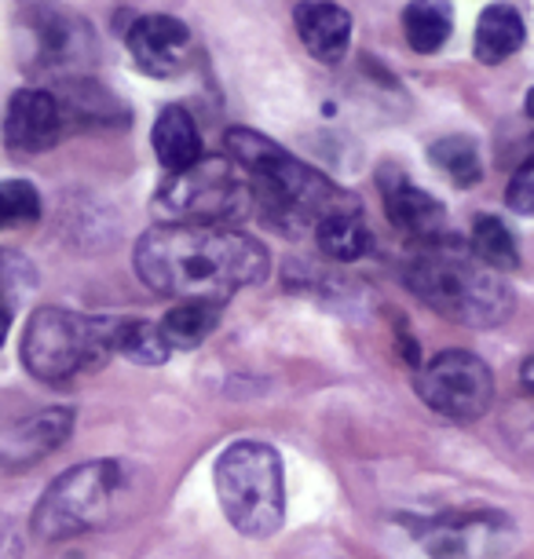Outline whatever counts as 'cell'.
I'll list each match as a JSON object with an SVG mask.
<instances>
[{"instance_id": "cell-7", "label": "cell", "mask_w": 534, "mask_h": 559, "mask_svg": "<svg viewBox=\"0 0 534 559\" xmlns=\"http://www.w3.org/2000/svg\"><path fill=\"white\" fill-rule=\"evenodd\" d=\"M162 209L183 224L227 227L242 219L253 202V187L227 162H198L162 187Z\"/></svg>"}, {"instance_id": "cell-5", "label": "cell", "mask_w": 534, "mask_h": 559, "mask_svg": "<svg viewBox=\"0 0 534 559\" xmlns=\"http://www.w3.org/2000/svg\"><path fill=\"white\" fill-rule=\"evenodd\" d=\"M129 490V472L121 461H85L45 490L34 509V531L45 542H67V537L88 534L107 526L121 509Z\"/></svg>"}, {"instance_id": "cell-8", "label": "cell", "mask_w": 534, "mask_h": 559, "mask_svg": "<svg viewBox=\"0 0 534 559\" xmlns=\"http://www.w3.org/2000/svg\"><path fill=\"white\" fill-rule=\"evenodd\" d=\"M417 395L428 409L450 420H476L495 403V377L473 352H443L414 377Z\"/></svg>"}, {"instance_id": "cell-3", "label": "cell", "mask_w": 534, "mask_h": 559, "mask_svg": "<svg viewBox=\"0 0 534 559\" xmlns=\"http://www.w3.org/2000/svg\"><path fill=\"white\" fill-rule=\"evenodd\" d=\"M406 286L428 308L458 325L487 330L509 319L512 289L501 271L458 249H428L406 267Z\"/></svg>"}, {"instance_id": "cell-22", "label": "cell", "mask_w": 534, "mask_h": 559, "mask_svg": "<svg viewBox=\"0 0 534 559\" xmlns=\"http://www.w3.org/2000/svg\"><path fill=\"white\" fill-rule=\"evenodd\" d=\"M473 252L495 271H512L520 263L517 241H512L509 227L495 216H479L473 224Z\"/></svg>"}, {"instance_id": "cell-28", "label": "cell", "mask_w": 534, "mask_h": 559, "mask_svg": "<svg viewBox=\"0 0 534 559\" xmlns=\"http://www.w3.org/2000/svg\"><path fill=\"white\" fill-rule=\"evenodd\" d=\"M520 377H523V388H527V392L534 395V358H527V362H523Z\"/></svg>"}, {"instance_id": "cell-27", "label": "cell", "mask_w": 534, "mask_h": 559, "mask_svg": "<svg viewBox=\"0 0 534 559\" xmlns=\"http://www.w3.org/2000/svg\"><path fill=\"white\" fill-rule=\"evenodd\" d=\"M8 330H12V304L0 300V344H4Z\"/></svg>"}, {"instance_id": "cell-14", "label": "cell", "mask_w": 534, "mask_h": 559, "mask_svg": "<svg viewBox=\"0 0 534 559\" xmlns=\"http://www.w3.org/2000/svg\"><path fill=\"white\" fill-rule=\"evenodd\" d=\"M384 213H389V219L403 235H414L422 241H439L447 224V209L428 191H417V187L403 183V179H395L384 191Z\"/></svg>"}, {"instance_id": "cell-9", "label": "cell", "mask_w": 534, "mask_h": 559, "mask_svg": "<svg viewBox=\"0 0 534 559\" xmlns=\"http://www.w3.org/2000/svg\"><path fill=\"white\" fill-rule=\"evenodd\" d=\"M428 559H501L517 542L506 512H443L411 523Z\"/></svg>"}, {"instance_id": "cell-21", "label": "cell", "mask_w": 534, "mask_h": 559, "mask_svg": "<svg viewBox=\"0 0 534 559\" xmlns=\"http://www.w3.org/2000/svg\"><path fill=\"white\" fill-rule=\"evenodd\" d=\"M110 347L140 366H162L173 352L162 336V325L151 322H121L118 330H110Z\"/></svg>"}, {"instance_id": "cell-6", "label": "cell", "mask_w": 534, "mask_h": 559, "mask_svg": "<svg viewBox=\"0 0 534 559\" xmlns=\"http://www.w3.org/2000/svg\"><path fill=\"white\" fill-rule=\"evenodd\" d=\"M110 352V330L62 308H40L26 325L23 362L37 381L59 384L88 366H99Z\"/></svg>"}, {"instance_id": "cell-2", "label": "cell", "mask_w": 534, "mask_h": 559, "mask_svg": "<svg viewBox=\"0 0 534 559\" xmlns=\"http://www.w3.org/2000/svg\"><path fill=\"white\" fill-rule=\"evenodd\" d=\"M227 151L249 173L253 198L264 202V216H271L282 230H297L308 219H327L337 213H359V202L341 191L333 179L316 173L311 165L297 162L282 151L275 140L253 129L227 132Z\"/></svg>"}, {"instance_id": "cell-15", "label": "cell", "mask_w": 534, "mask_h": 559, "mask_svg": "<svg viewBox=\"0 0 534 559\" xmlns=\"http://www.w3.org/2000/svg\"><path fill=\"white\" fill-rule=\"evenodd\" d=\"M154 154L173 176L202 162V135H198V124L183 107H165L158 114V121H154Z\"/></svg>"}, {"instance_id": "cell-20", "label": "cell", "mask_w": 534, "mask_h": 559, "mask_svg": "<svg viewBox=\"0 0 534 559\" xmlns=\"http://www.w3.org/2000/svg\"><path fill=\"white\" fill-rule=\"evenodd\" d=\"M428 157H432V165L454 187H473V183H479V176H484L476 143L465 140V135H447V140H436L432 146H428Z\"/></svg>"}, {"instance_id": "cell-17", "label": "cell", "mask_w": 534, "mask_h": 559, "mask_svg": "<svg viewBox=\"0 0 534 559\" xmlns=\"http://www.w3.org/2000/svg\"><path fill=\"white\" fill-rule=\"evenodd\" d=\"M403 34L406 45L422 56H432L454 34V8L450 0H411L403 12Z\"/></svg>"}, {"instance_id": "cell-11", "label": "cell", "mask_w": 534, "mask_h": 559, "mask_svg": "<svg viewBox=\"0 0 534 559\" xmlns=\"http://www.w3.org/2000/svg\"><path fill=\"white\" fill-rule=\"evenodd\" d=\"M70 428H73V414L62 406L19 417L12 428L0 431V464L4 468H29L40 457L56 453L70 439Z\"/></svg>"}, {"instance_id": "cell-25", "label": "cell", "mask_w": 534, "mask_h": 559, "mask_svg": "<svg viewBox=\"0 0 534 559\" xmlns=\"http://www.w3.org/2000/svg\"><path fill=\"white\" fill-rule=\"evenodd\" d=\"M506 202H509L512 213L534 216V157H531V162H523V165L517 168V176L509 179Z\"/></svg>"}, {"instance_id": "cell-16", "label": "cell", "mask_w": 534, "mask_h": 559, "mask_svg": "<svg viewBox=\"0 0 534 559\" xmlns=\"http://www.w3.org/2000/svg\"><path fill=\"white\" fill-rule=\"evenodd\" d=\"M523 45V19L512 4H490L484 8L476 23V59L484 67H498L506 62L512 51H520Z\"/></svg>"}, {"instance_id": "cell-18", "label": "cell", "mask_w": 534, "mask_h": 559, "mask_svg": "<svg viewBox=\"0 0 534 559\" xmlns=\"http://www.w3.org/2000/svg\"><path fill=\"white\" fill-rule=\"evenodd\" d=\"M316 241H319L322 257H330L337 263H352L366 257V249H370V227L363 224L359 213H337V216L319 219Z\"/></svg>"}, {"instance_id": "cell-19", "label": "cell", "mask_w": 534, "mask_h": 559, "mask_svg": "<svg viewBox=\"0 0 534 559\" xmlns=\"http://www.w3.org/2000/svg\"><path fill=\"white\" fill-rule=\"evenodd\" d=\"M216 322H219V304L180 300L169 314H165L162 336L169 341V347H183V352H191V347H198L209 333L216 330Z\"/></svg>"}, {"instance_id": "cell-10", "label": "cell", "mask_w": 534, "mask_h": 559, "mask_svg": "<svg viewBox=\"0 0 534 559\" xmlns=\"http://www.w3.org/2000/svg\"><path fill=\"white\" fill-rule=\"evenodd\" d=\"M62 110L51 92L23 88L15 92L4 114V143L15 154H45L59 143Z\"/></svg>"}, {"instance_id": "cell-23", "label": "cell", "mask_w": 534, "mask_h": 559, "mask_svg": "<svg viewBox=\"0 0 534 559\" xmlns=\"http://www.w3.org/2000/svg\"><path fill=\"white\" fill-rule=\"evenodd\" d=\"M40 194L26 179H4L0 183V227H26L37 224Z\"/></svg>"}, {"instance_id": "cell-4", "label": "cell", "mask_w": 534, "mask_h": 559, "mask_svg": "<svg viewBox=\"0 0 534 559\" xmlns=\"http://www.w3.org/2000/svg\"><path fill=\"white\" fill-rule=\"evenodd\" d=\"M216 498L238 534L271 537L286 520V490H282V461L268 442L246 439L219 453Z\"/></svg>"}, {"instance_id": "cell-29", "label": "cell", "mask_w": 534, "mask_h": 559, "mask_svg": "<svg viewBox=\"0 0 534 559\" xmlns=\"http://www.w3.org/2000/svg\"><path fill=\"white\" fill-rule=\"evenodd\" d=\"M527 114L534 118V88H531V96H527Z\"/></svg>"}, {"instance_id": "cell-13", "label": "cell", "mask_w": 534, "mask_h": 559, "mask_svg": "<svg viewBox=\"0 0 534 559\" xmlns=\"http://www.w3.org/2000/svg\"><path fill=\"white\" fill-rule=\"evenodd\" d=\"M293 23H297L304 48L319 62H341L352 45V15L330 0H304L293 12Z\"/></svg>"}, {"instance_id": "cell-26", "label": "cell", "mask_w": 534, "mask_h": 559, "mask_svg": "<svg viewBox=\"0 0 534 559\" xmlns=\"http://www.w3.org/2000/svg\"><path fill=\"white\" fill-rule=\"evenodd\" d=\"M0 559H23V542L8 523H0Z\"/></svg>"}, {"instance_id": "cell-24", "label": "cell", "mask_w": 534, "mask_h": 559, "mask_svg": "<svg viewBox=\"0 0 534 559\" xmlns=\"http://www.w3.org/2000/svg\"><path fill=\"white\" fill-rule=\"evenodd\" d=\"M506 436L512 447L520 450V457L534 461V403H520L506 414Z\"/></svg>"}, {"instance_id": "cell-12", "label": "cell", "mask_w": 534, "mask_h": 559, "mask_svg": "<svg viewBox=\"0 0 534 559\" xmlns=\"http://www.w3.org/2000/svg\"><path fill=\"white\" fill-rule=\"evenodd\" d=\"M187 48H191V34L173 15H143L129 29V51L135 67L151 73V78L180 73V67L187 62Z\"/></svg>"}, {"instance_id": "cell-1", "label": "cell", "mask_w": 534, "mask_h": 559, "mask_svg": "<svg viewBox=\"0 0 534 559\" xmlns=\"http://www.w3.org/2000/svg\"><path fill=\"white\" fill-rule=\"evenodd\" d=\"M271 271L268 249L246 230L209 224L154 227L135 241V274L173 300L224 304L260 286Z\"/></svg>"}]
</instances>
